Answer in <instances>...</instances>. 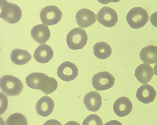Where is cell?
<instances>
[{
  "mask_svg": "<svg viewBox=\"0 0 157 125\" xmlns=\"http://www.w3.org/2000/svg\"><path fill=\"white\" fill-rule=\"evenodd\" d=\"M0 17L7 22L14 24L21 19L22 11L17 4L5 0H0Z\"/></svg>",
  "mask_w": 157,
  "mask_h": 125,
  "instance_id": "1",
  "label": "cell"
},
{
  "mask_svg": "<svg viewBox=\"0 0 157 125\" xmlns=\"http://www.w3.org/2000/svg\"><path fill=\"white\" fill-rule=\"evenodd\" d=\"M0 86L2 91L10 96L18 95L23 89V83L20 80L9 75L3 76L0 78Z\"/></svg>",
  "mask_w": 157,
  "mask_h": 125,
  "instance_id": "2",
  "label": "cell"
},
{
  "mask_svg": "<svg viewBox=\"0 0 157 125\" xmlns=\"http://www.w3.org/2000/svg\"><path fill=\"white\" fill-rule=\"evenodd\" d=\"M127 23L131 28L138 29L144 26L149 20L147 11L141 7H135L131 9L127 14Z\"/></svg>",
  "mask_w": 157,
  "mask_h": 125,
  "instance_id": "3",
  "label": "cell"
},
{
  "mask_svg": "<svg viewBox=\"0 0 157 125\" xmlns=\"http://www.w3.org/2000/svg\"><path fill=\"white\" fill-rule=\"evenodd\" d=\"M66 43L71 50L82 49L86 44L88 37L85 30L80 27L71 29L67 34Z\"/></svg>",
  "mask_w": 157,
  "mask_h": 125,
  "instance_id": "4",
  "label": "cell"
},
{
  "mask_svg": "<svg viewBox=\"0 0 157 125\" xmlns=\"http://www.w3.org/2000/svg\"><path fill=\"white\" fill-rule=\"evenodd\" d=\"M62 12L56 6L48 5L41 10L40 17L42 23L47 26L54 25L59 22L62 17Z\"/></svg>",
  "mask_w": 157,
  "mask_h": 125,
  "instance_id": "5",
  "label": "cell"
},
{
  "mask_svg": "<svg viewBox=\"0 0 157 125\" xmlns=\"http://www.w3.org/2000/svg\"><path fill=\"white\" fill-rule=\"evenodd\" d=\"M115 78L110 73L101 71L95 74L92 79V85L98 91H101L109 89L114 85Z\"/></svg>",
  "mask_w": 157,
  "mask_h": 125,
  "instance_id": "6",
  "label": "cell"
},
{
  "mask_svg": "<svg viewBox=\"0 0 157 125\" xmlns=\"http://www.w3.org/2000/svg\"><path fill=\"white\" fill-rule=\"evenodd\" d=\"M97 18L100 24L107 28L115 26L118 20V15L115 10L107 6L103 7L99 10Z\"/></svg>",
  "mask_w": 157,
  "mask_h": 125,
  "instance_id": "7",
  "label": "cell"
},
{
  "mask_svg": "<svg viewBox=\"0 0 157 125\" xmlns=\"http://www.w3.org/2000/svg\"><path fill=\"white\" fill-rule=\"evenodd\" d=\"M57 73L58 77L63 81H69L76 78L78 70L75 64L66 61L61 63L58 67Z\"/></svg>",
  "mask_w": 157,
  "mask_h": 125,
  "instance_id": "8",
  "label": "cell"
},
{
  "mask_svg": "<svg viewBox=\"0 0 157 125\" xmlns=\"http://www.w3.org/2000/svg\"><path fill=\"white\" fill-rule=\"evenodd\" d=\"M96 14L93 11L87 8L80 9L75 15L77 23L83 28H86L91 26L96 22Z\"/></svg>",
  "mask_w": 157,
  "mask_h": 125,
  "instance_id": "9",
  "label": "cell"
},
{
  "mask_svg": "<svg viewBox=\"0 0 157 125\" xmlns=\"http://www.w3.org/2000/svg\"><path fill=\"white\" fill-rule=\"evenodd\" d=\"M156 96V92L153 86L144 84L137 89L136 97L138 100L144 104H148L153 102Z\"/></svg>",
  "mask_w": 157,
  "mask_h": 125,
  "instance_id": "10",
  "label": "cell"
},
{
  "mask_svg": "<svg viewBox=\"0 0 157 125\" xmlns=\"http://www.w3.org/2000/svg\"><path fill=\"white\" fill-rule=\"evenodd\" d=\"M132 104L129 99L126 97H119L113 104V110L115 113L120 117L125 116L131 112Z\"/></svg>",
  "mask_w": 157,
  "mask_h": 125,
  "instance_id": "11",
  "label": "cell"
},
{
  "mask_svg": "<svg viewBox=\"0 0 157 125\" xmlns=\"http://www.w3.org/2000/svg\"><path fill=\"white\" fill-rule=\"evenodd\" d=\"M54 105V102L51 97L48 96H43L36 103V112L41 116L47 117L52 112Z\"/></svg>",
  "mask_w": 157,
  "mask_h": 125,
  "instance_id": "12",
  "label": "cell"
},
{
  "mask_svg": "<svg viewBox=\"0 0 157 125\" xmlns=\"http://www.w3.org/2000/svg\"><path fill=\"white\" fill-rule=\"evenodd\" d=\"M84 104L89 111L95 112L99 110L102 104V98L99 93L95 91L87 93L83 98Z\"/></svg>",
  "mask_w": 157,
  "mask_h": 125,
  "instance_id": "13",
  "label": "cell"
},
{
  "mask_svg": "<svg viewBox=\"0 0 157 125\" xmlns=\"http://www.w3.org/2000/svg\"><path fill=\"white\" fill-rule=\"evenodd\" d=\"M53 55L54 52L51 47L44 44L39 45L35 49L33 58L40 63H46L51 60Z\"/></svg>",
  "mask_w": 157,
  "mask_h": 125,
  "instance_id": "14",
  "label": "cell"
},
{
  "mask_svg": "<svg viewBox=\"0 0 157 125\" xmlns=\"http://www.w3.org/2000/svg\"><path fill=\"white\" fill-rule=\"evenodd\" d=\"M30 34L33 39L39 44L45 43L50 36V32L48 27L42 24L33 26L31 30Z\"/></svg>",
  "mask_w": 157,
  "mask_h": 125,
  "instance_id": "15",
  "label": "cell"
},
{
  "mask_svg": "<svg viewBox=\"0 0 157 125\" xmlns=\"http://www.w3.org/2000/svg\"><path fill=\"white\" fill-rule=\"evenodd\" d=\"M152 68L150 65L142 63L139 65L135 70L134 75L137 80L141 83H148L154 75Z\"/></svg>",
  "mask_w": 157,
  "mask_h": 125,
  "instance_id": "16",
  "label": "cell"
},
{
  "mask_svg": "<svg viewBox=\"0 0 157 125\" xmlns=\"http://www.w3.org/2000/svg\"><path fill=\"white\" fill-rule=\"evenodd\" d=\"M39 90L46 94H50L55 91L58 87V82L54 78L44 74L39 83Z\"/></svg>",
  "mask_w": 157,
  "mask_h": 125,
  "instance_id": "17",
  "label": "cell"
},
{
  "mask_svg": "<svg viewBox=\"0 0 157 125\" xmlns=\"http://www.w3.org/2000/svg\"><path fill=\"white\" fill-rule=\"evenodd\" d=\"M140 58L144 63L153 64L157 62V46L150 45L142 48L140 51Z\"/></svg>",
  "mask_w": 157,
  "mask_h": 125,
  "instance_id": "18",
  "label": "cell"
},
{
  "mask_svg": "<svg viewBox=\"0 0 157 125\" xmlns=\"http://www.w3.org/2000/svg\"><path fill=\"white\" fill-rule=\"evenodd\" d=\"M32 58L30 54L27 50L20 48L13 50L10 55V59L15 64L23 65L27 64Z\"/></svg>",
  "mask_w": 157,
  "mask_h": 125,
  "instance_id": "19",
  "label": "cell"
},
{
  "mask_svg": "<svg viewBox=\"0 0 157 125\" xmlns=\"http://www.w3.org/2000/svg\"><path fill=\"white\" fill-rule=\"evenodd\" d=\"M93 53L95 56L98 59L104 60L110 56L112 50L110 45L104 41L97 42L93 47Z\"/></svg>",
  "mask_w": 157,
  "mask_h": 125,
  "instance_id": "20",
  "label": "cell"
},
{
  "mask_svg": "<svg viewBox=\"0 0 157 125\" xmlns=\"http://www.w3.org/2000/svg\"><path fill=\"white\" fill-rule=\"evenodd\" d=\"M6 123V125H28L26 116L23 114L18 112L10 115Z\"/></svg>",
  "mask_w": 157,
  "mask_h": 125,
  "instance_id": "21",
  "label": "cell"
},
{
  "mask_svg": "<svg viewBox=\"0 0 157 125\" xmlns=\"http://www.w3.org/2000/svg\"><path fill=\"white\" fill-rule=\"evenodd\" d=\"M44 74L42 73L33 72L28 75L25 79L27 85L32 89L39 90V82Z\"/></svg>",
  "mask_w": 157,
  "mask_h": 125,
  "instance_id": "22",
  "label": "cell"
},
{
  "mask_svg": "<svg viewBox=\"0 0 157 125\" xmlns=\"http://www.w3.org/2000/svg\"><path fill=\"white\" fill-rule=\"evenodd\" d=\"M82 125H103V123L99 116L92 114L86 118L83 121Z\"/></svg>",
  "mask_w": 157,
  "mask_h": 125,
  "instance_id": "23",
  "label": "cell"
},
{
  "mask_svg": "<svg viewBox=\"0 0 157 125\" xmlns=\"http://www.w3.org/2000/svg\"><path fill=\"white\" fill-rule=\"evenodd\" d=\"M0 115L3 114L6 110L8 106V98L6 96L0 92Z\"/></svg>",
  "mask_w": 157,
  "mask_h": 125,
  "instance_id": "24",
  "label": "cell"
},
{
  "mask_svg": "<svg viewBox=\"0 0 157 125\" xmlns=\"http://www.w3.org/2000/svg\"><path fill=\"white\" fill-rule=\"evenodd\" d=\"M150 21L153 26L157 28V11L151 14L150 17Z\"/></svg>",
  "mask_w": 157,
  "mask_h": 125,
  "instance_id": "25",
  "label": "cell"
},
{
  "mask_svg": "<svg viewBox=\"0 0 157 125\" xmlns=\"http://www.w3.org/2000/svg\"><path fill=\"white\" fill-rule=\"evenodd\" d=\"M43 125H62L61 123L56 119H50L45 122Z\"/></svg>",
  "mask_w": 157,
  "mask_h": 125,
  "instance_id": "26",
  "label": "cell"
},
{
  "mask_svg": "<svg viewBox=\"0 0 157 125\" xmlns=\"http://www.w3.org/2000/svg\"><path fill=\"white\" fill-rule=\"evenodd\" d=\"M104 125H123L120 121L115 120H110L106 123Z\"/></svg>",
  "mask_w": 157,
  "mask_h": 125,
  "instance_id": "27",
  "label": "cell"
},
{
  "mask_svg": "<svg viewBox=\"0 0 157 125\" xmlns=\"http://www.w3.org/2000/svg\"><path fill=\"white\" fill-rule=\"evenodd\" d=\"M64 125H81L78 123L74 121H69L65 123Z\"/></svg>",
  "mask_w": 157,
  "mask_h": 125,
  "instance_id": "28",
  "label": "cell"
},
{
  "mask_svg": "<svg viewBox=\"0 0 157 125\" xmlns=\"http://www.w3.org/2000/svg\"><path fill=\"white\" fill-rule=\"evenodd\" d=\"M153 69L155 74L157 76V63L154 66Z\"/></svg>",
  "mask_w": 157,
  "mask_h": 125,
  "instance_id": "29",
  "label": "cell"
}]
</instances>
